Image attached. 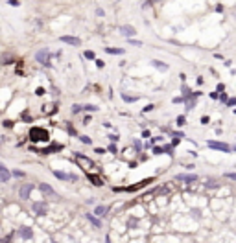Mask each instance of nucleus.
<instances>
[{"instance_id":"1","label":"nucleus","mask_w":236,"mask_h":243,"mask_svg":"<svg viewBox=\"0 0 236 243\" xmlns=\"http://www.w3.org/2000/svg\"><path fill=\"white\" fill-rule=\"evenodd\" d=\"M30 140L33 144L37 142H48L50 140V135H48V131L43 129V127H31L30 129Z\"/></svg>"},{"instance_id":"2","label":"nucleus","mask_w":236,"mask_h":243,"mask_svg":"<svg viewBox=\"0 0 236 243\" xmlns=\"http://www.w3.org/2000/svg\"><path fill=\"white\" fill-rule=\"evenodd\" d=\"M74 158H76V162H78V166L81 170H85L89 173V170H92L94 168V162L91 160V158H87L85 155H81V153H74Z\"/></svg>"},{"instance_id":"3","label":"nucleus","mask_w":236,"mask_h":243,"mask_svg":"<svg viewBox=\"0 0 236 243\" xmlns=\"http://www.w3.org/2000/svg\"><path fill=\"white\" fill-rule=\"evenodd\" d=\"M50 52L48 50H39L37 53H35V59H37V63H41L43 66H46V68H50L52 66V63H50Z\"/></svg>"},{"instance_id":"4","label":"nucleus","mask_w":236,"mask_h":243,"mask_svg":"<svg viewBox=\"0 0 236 243\" xmlns=\"http://www.w3.org/2000/svg\"><path fill=\"white\" fill-rule=\"evenodd\" d=\"M31 210L35 212V216H46L48 206H46L44 201H37V203H33V205H31Z\"/></svg>"},{"instance_id":"5","label":"nucleus","mask_w":236,"mask_h":243,"mask_svg":"<svg viewBox=\"0 0 236 243\" xmlns=\"http://www.w3.org/2000/svg\"><path fill=\"white\" fill-rule=\"evenodd\" d=\"M31 190H33V184H31V182H26V184H22V186H20V190H19V195H20V199H22V201L30 199V193H31Z\"/></svg>"},{"instance_id":"6","label":"nucleus","mask_w":236,"mask_h":243,"mask_svg":"<svg viewBox=\"0 0 236 243\" xmlns=\"http://www.w3.org/2000/svg\"><path fill=\"white\" fill-rule=\"evenodd\" d=\"M61 149H63V145H61V144L48 145V148H44V149H35V148H33V151H37V153H41V155H50V153H54V151H61Z\"/></svg>"},{"instance_id":"7","label":"nucleus","mask_w":236,"mask_h":243,"mask_svg":"<svg viewBox=\"0 0 236 243\" xmlns=\"http://www.w3.org/2000/svg\"><path fill=\"white\" fill-rule=\"evenodd\" d=\"M209 148H212V149H220V151H225V153H229V151H231V148H229L227 144H223V142H216V140H209Z\"/></svg>"},{"instance_id":"8","label":"nucleus","mask_w":236,"mask_h":243,"mask_svg":"<svg viewBox=\"0 0 236 243\" xmlns=\"http://www.w3.org/2000/svg\"><path fill=\"white\" fill-rule=\"evenodd\" d=\"M17 234H19V238H22V239H31L33 238V230L30 227H20Z\"/></svg>"},{"instance_id":"9","label":"nucleus","mask_w":236,"mask_h":243,"mask_svg":"<svg viewBox=\"0 0 236 243\" xmlns=\"http://www.w3.org/2000/svg\"><path fill=\"white\" fill-rule=\"evenodd\" d=\"M39 190L43 192L44 195H50V197H55V195H57V193H55V190L52 188L50 184H46V182H41V184H39Z\"/></svg>"},{"instance_id":"10","label":"nucleus","mask_w":236,"mask_h":243,"mask_svg":"<svg viewBox=\"0 0 236 243\" xmlns=\"http://www.w3.org/2000/svg\"><path fill=\"white\" fill-rule=\"evenodd\" d=\"M9 177H11V171L4 164H0V182H8Z\"/></svg>"},{"instance_id":"11","label":"nucleus","mask_w":236,"mask_h":243,"mask_svg":"<svg viewBox=\"0 0 236 243\" xmlns=\"http://www.w3.org/2000/svg\"><path fill=\"white\" fill-rule=\"evenodd\" d=\"M61 41L67 44H72V46H79L81 44V41L78 37H72V35H65V37H61Z\"/></svg>"},{"instance_id":"12","label":"nucleus","mask_w":236,"mask_h":243,"mask_svg":"<svg viewBox=\"0 0 236 243\" xmlns=\"http://www.w3.org/2000/svg\"><path fill=\"white\" fill-rule=\"evenodd\" d=\"M54 175L61 179V180H76V175H70V173H63V171H54Z\"/></svg>"},{"instance_id":"13","label":"nucleus","mask_w":236,"mask_h":243,"mask_svg":"<svg viewBox=\"0 0 236 243\" xmlns=\"http://www.w3.org/2000/svg\"><path fill=\"white\" fill-rule=\"evenodd\" d=\"M87 177H89V180L94 184V186H102L103 184V180H102V177H98V175H94V173H87Z\"/></svg>"},{"instance_id":"14","label":"nucleus","mask_w":236,"mask_h":243,"mask_svg":"<svg viewBox=\"0 0 236 243\" xmlns=\"http://www.w3.org/2000/svg\"><path fill=\"white\" fill-rule=\"evenodd\" d=\"M149 182H153V179H146V180H140L138 184H135V186H129V188H126V190L133 192V190H138V188H144V186H146V184H149Z\"/></svg>"},{"instance_id":"15","label":"nucleus","mask_w":236,"mask_h":243,"mask_svg":"<svg viewBox=\"0 0 236 243\" xmlns=\"http://www.w3.org/2000/svg\"><path fill=\"white\" fill-rule=\"evenodd\" d=\"M196 179H197V177L194 175V173H192V175H186V173H181V175H177V180H185V182H194Z\"/></svg>"},{"instance_id":"16","label":"nucleus","mask_w":236,"mask_h":243,"mask_svg":"<svg viewBox=\"0 0 236 243\" xmlns=\"http://www.w3.org/2000/svg\"><path fill=\"white\" fill-rule=\"evenodd\" d=\"M151 65H153V66L157 68V70H162V72H166V70H168V65H166V63H162V61H157V59H153V61H151Z\"/></svg>"},{"instance_id":"17","label":"nucleus","mask_w":236,"mask_h":243,"mask_svg":"<svg viewBox=\"0 0 236 243\" xmlns=\"http://www.w3.org/2000/svg\"><path fill=\"white\" fill-rule=\"evenodd\" d=\"M120 31L124 35H129V37L135 35V28H131V26H120Z\"/></svg>"},{"instance_id":"18","label":"nucleus","mask_w":236,"mask_h":243,"mask_svg":"<svg viewBox=\"0 0 236 243\" xmlns=\"http://www.w3.org/2000/svg\"><path fill=\"white\" fill-rule=\"evenodd\" d=\"M87 219H89V221H91V223H92V225H94L96 228H100V225H102V223H100V219H98V217H96V216H94V214H87Z\"/></svg>"},{"instance_id":"19","label":"nucleus","mask_w":236,"mask_h":243,"mask_svg":"<svg viewBox=\"0 0 236 243\" xmlns=\"http://www.w3.org/2000/svg\"><path fill=\"white\" fill-rule=\"evenodd\" d=\"M105 52L111 55H122L124 53V48H105Z\"/></svg>"},{"instance_id":"20","label":"nucleus","mask_w":236,"mask_h":243,"mask_svg":"<svg viewBox=\"0 0 236 243\" xmlns=\"http://www.w3.org/2000/svg\"><path fill=\"white\" fill-rule=\"evenodd\" d=\"M107 210H109L107 206H96L94 214H96V216H100V217H103V216H105V214H107Z\"/></svg>"},{"instance_id":"21","label":"nucleus","mask_w":236,"mask_h":243,"mask_svg":"<svg viewBox=\"0 0 236 243\" xmlns=\"http://www.w3.org/2000/svg\"><path fill=\"white\" fill-rule=\"evenodd\" d=\"M11 175H15V177H19V179H22L26 173H24V171H20V170H13V171H11Z\"/></svg>"},{"instance_id":"22","label":"nucleus","mask_w":236,"mask_h":243,"mask_svg":"<svg viewBox=\"0 0 236 243\" xmlns=\"http://www.w3.org/2000/svg\"><path fill=\"white\" fill-rule=\"evenodd\" d=\"M81 110H83V105H78V103H76V105H72V113H74V114L81 113Z\"/></svg>"},{"instance_id":"23","label":"nucleus","mask_w":236,"mask_h":243,"mask_svg":"<svg viewBox=\"0 0 236 243\" xmlns=\"http://www.w3.org/2000/svg\"><path fill=\"white\" fill-rule=\"evenodd\" d=\"M83 110H89V113H94V110H98L96 105H83Z\"/></svg>"},{"instance_id":"24","label":"nucleus","mask_w":236,"mask_h":243,"mask_svg":"<svg viewBox=\"0 0 236 243\" xmlns=\"http://www.w3.org/2000/svg\"><path fill=\"white\" fill-rule=\"evenodd\" d=\"M122 98H124V101H127V103H131V101H137V100H138L137 96H133V98H131V96H126V94H124Z\"/></svg>"},{"instance_id":"25","label":"nucleus","mask_w":236,"mask_h":243,"mask_svg":"<svg viewBox=\"0 0 236 243\" xmlns=\"http://www.w3.org/2000/svg\"><path fill=\"white\" fill-rule=\"evenodd\" d=\"M85 57H87V59H94V61H96V53L91 52V50H87V52H85Z\"/></svg>"},{"instance_id":"26","label":"nucleus","mask_w":236,"mask_h":243,"mask_svg":"<svg viewBox=\"0 0 236 243\" xmlns=\"http://www.w3.org/2000/svg\"><path fill=\"white\" fill-rule=\"evenodd\" d=\"M20 118H22L24 122H31V116H30V114H26V113H24V114H20Z\"/></svg>"},{"instance_id":"27","label":"nucleus","mask_w":236,"mask_h":243,"mask_svg":"<svg viewBox=\"0 0 236 243\" xmlns=\"http://www.w3.org/2000/svg\"><path fill=\"white\" fill-rule=\"evenodd\" d=\"M227 105H229V107L236 105V98H229V100H227Z\"/></svg>"},{"instance_id":"28","label":"nucleus","mask_w":236,"mask_h":243,"mask_svg":"<svg viewBox=\"0 0 236 243\" xmlns=\"http://www.w3.org/2000/svg\"><path fill=\"white\" fill-rule=\"evenodd\" d=\"M4 127H6V129H11V127H13V122H11V120H6V122H4Z\"/></svg>"},{"instance_id":"29","label":"nucleus","mask_w":236,"mask_h":243,"mask_svg":"<svg viewBox=\"0 0 236 243\" xmlns=\"http://www.w3.org/2000/svg\"><path fill=\"white\" fill-rule=\"evenodd\" d=\"M79 140H81L83 144H91V142H92V140H91V138H89V136H81Z\"/></svg>"},{"instance_id":"30","label":"nucleus","mask_w":236,"mask_h":243,"mask_svg":"<svg viewBox=\"0 0 236 243\" xmlns=\"http://www.w3.org/2000/svg\"><path fill=\"white\" fill-rule=\"evenodd\" d=\"M225 177H227V179H232V180H236V173H225Z\"/></svg>"},{"instance_id":"31","label":"nucleus","mask_w":236,"mask_h":243,"mask_svg":"<svg viewBox=\"0 0 236 243\" xmlns=\"http://www.w3.org/2000/svg\"><path fill=\"white\" fill-rule=\"evenodd\" d=\"M162 151H164V148H153V153H155V155H159V153H162Z\"/></svg>"},{"instance_id":"32","label":"nucleus","mask_w":236,"mask_h":243,"mask_svg":"<svg viewBox=\"0 0 236 243\" xmlns=\"http://www.w3.org/2000/svg\"><path fill=\"white\" fill-rule=\"evenodd\" d=\"M220 100L227 103V100H229V98H227V94H223V92H221V94H220Z\"/></svg>"},{"instance_id":"33","label":"nucleus","mask_w":236,"mask_h":243,"mask_svg":"<svg viewBox=\"0 0 236 243\" xmlns=\"http://www.w3.org/2000/svg\"><path fill=\"white\" fill-rule=\"evenodd\" d=\"M177 123H179V125H183V123H185V116H179V118H177Z\"/></svg>"},{"instance_id":"34","label":"nucleus","mask_w":236,"mask_h":243,"mask_svg":"<svg viewBox=\"0 0 236 243\" xmlns=\"http://www.w3.org/2000/svg\"><path fill=\"white\" fill-rule=\"evenodd\" d=\"M96 66H98V68H103V61H100V59H96Z\"/></svg>"},{"instance_id":"35","label":"nucleus","mask_w":236,"mask_h":243,"mask_svg":"<svg viewBox=\"0 0 236 243\" xmlns=\"http://www.w3.org/2000/svg\"><path fill=\"white\" fill-rule=\"evenodd\" d=\"M210 98H212V100H218V98H220V94H218V92H212V94H210Z\"/></svg>"},{"instance_id":"36","label":"nucleus","mask_w":236,"mask_h":243,"mask_svg":"<svg viewBox=\"0 0 236 243\" xmlns=\"http://www.w3.org/2000/svg\"><path fill=\"white\" fill-rule=\"evenodd\" d=\"M151 109H153V105H146V107H144V113H149Z\"/></svg>"},{"instance_id":"37","label":"nucleus","mask_w":236,"mask_h":243,"mask_svg":"<svg viewBox=\"0 0 236 243\" xmlns=\"http://www.w3.org/2000/svg\"><path fill=\"white\" fill-rule=\"evenodd\" d=\"M149 135H151V133H149V131H148V129H146V131H142V136H144V138H148Z\"/></svg>"},{"instance_id":"38","label":"nucleus","mask_w":236,"mask_h":243,"mask_svg":"<svg viewBox=\"0 0 236 243\" xmlns=\"http://www.w3.org/2000/svg\"><path fill=\"white\" fill-rule=\"evenodd\" d=\"M129 43H131V44H137V46H138V44H140V41H135V39H129Z\"/></svg>"},{"instance_id":"39","label":"nucleus","mask_w":236,"mask_h":243,"mask_svg":"<svg viewBox=\"0 0 236 243\" xmlns=\"http://www.w3.org/2000/svg\"><path fill=\"white\" fill-rule=\"evenodd\" d=\"M201 123H209V116H203V118H201Z\"/></svg>"},{"instance_id":"40","label":"nucleus","mask_w":236,"mask_h":243,"mask_svg":"<svg viewBox=\"0 0 236 243\" xmlns=\"http://www.w3.org/2000/svg\"><path fill=\"white\" fill-rule=\"evenodd\" d=\"M9 6H19V0H9Z\"/></svg>"},{"instance_id":"41","label":"nucleus","mask_w":236,"mask_h":243,"mask_svg":"<svg viewBox=\"0 0 236 243\" xmlns=\"http://www.w3.org/2000/svg\"><path fill=\"white\" fill-rule=\"evenodd\" d=\"M35 94H39V96H41V94H44V88H37V90H35Z\"/></svg>"},{"instance_id":"42","label":"nucleus","mask_w":236,"mask_h":243,"mask_svg":"<svg viewBox=\"0 0 236 243\" xmlns=\"http://www.w3.org/2000/svg\"><path fill=\"white\" fill-rule=\"evenodd\" d=\"M0 243H6V241H4V239H0Z\"/></svg>"},{"instance_id":"43","label":"nucleus","mask_w":236,"mask_h":243,"mask_svg":"<svg viewBox=\"0 0 236 243\" xmlns=\"http://www.w3.org/2000/svg\"><path fill=\"white\" fill-rule=\"evenodd\" d=\"M234 114H236V109H234Z\"/></svg>"},{"instance_id":"44","label":"nucleus","mask_w":236,"mask_h":243,"mask_svg":"<svg viewBox=\"0 0 236 243\" xmlns=\"http://www.w3.org/2000/svg\"><path fill=\"white\" fill-rule=\"evenodd\" d=\"M234 151H236V148H234Z\"/></svg>"}]
</instances>
